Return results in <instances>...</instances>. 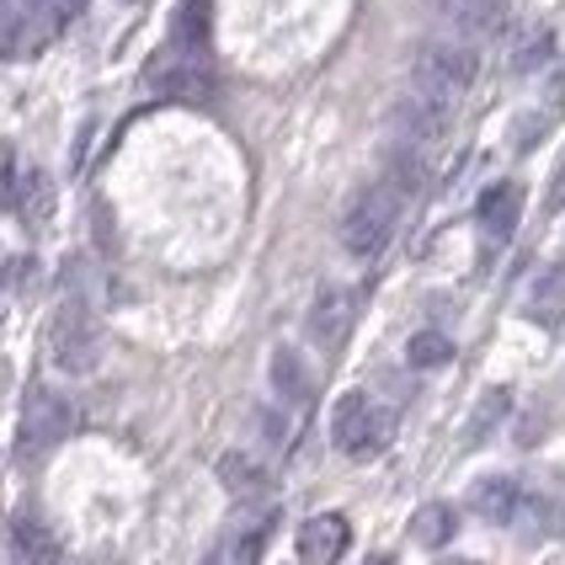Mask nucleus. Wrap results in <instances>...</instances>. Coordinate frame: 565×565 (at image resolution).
I'll use <instances>...</instances> for the list:
<instances>
[{
	"instance_id": "f8f14e48",
	"label": "nucleus",
	"mask_w": 565,
	"mask_h": 565,
	"mask_svg": "<svg viewBox=\"0 0 565 565\" xmlns=\"http://www.w3.org/2000/svg\"><path fill=\"white\" fill-rule=\"evenodd\" d=\"M475 220H480V230H486V241H512V230H518V220H523V188L518 182H497V188H486V198H480V209H475Z\"/></svg>"
},
{
	"instance_id": "dca6fc26",
	"label": "nucleus",
	"mask_w": 565,
	"mask_h": 565,
	"mask_svg": "<svg viewBox=\"0 0 565 565\" xmlns=\"http://www.w3.org/2000/svg\"><path fill=\"white\" fill-rule=\"evenodd\" d=\"M209 6L214 0H177V17H171V54L198 60L209 49Z\"/></svg>"
},
{
	"instance_id": "423d86ee",
	"label": "nucleus",
	"mask_w": 565,
	"mask_h": 565,
	"mask_svg": "<svg viewBox=\"0 0 565 565\" xmlns=\"http://www.w3.org/2000/svg\"><path fill=\"white\" fill-rule=\"evenodd\" d=\"M352 320H358V294H352V288H342V282H326V288L310 299L305 331H310L315 347L337 352V347L347 342V331H352Z\"/></svg>"
},
{
	"instance_id": "412c9836",
	"label": "nucleus",
	"mask_w": 565,
	"mask_h": 565,
	"mask_svg": "<svg viewBox=\"0 0 565 565\" xmlns=\"http://www.w3.org/2000/svg\"><path fill=\"white\" fill-rule=\"evenodd\" d=\"M411 539H416L422 550H443V544L454 539V507L427 502L416 518H411Z\"/></svg>"
},
{
	"instance_id": "9d476101",
	"label": "nucleus",
	"mask_w": 565,
	"mask_h": 565,
	"mask_svg": "<svg viewBox=\"0 0 565 565\" xmlns=\"http://www.w3.org/2000/svg\"><path fill=\"white\" fill-rule=\"evenodd\" d=\"M352 544V529H347L342 512H315L310 523L299 529V561L305 565H337Z\"/></svg>"
},
{
	"instance_id": "7ed1b4c3",
	"label": "nucleus",
	"mask_w": 565,
	"mask_h": 565,
	"mask_svg": "<svg viewBox=\"0 0 565 565\" xmlns=\"http://www.w3.org/2000/svg\"><path fill=\"white\" fill-rule=\"evenodd\" d=\"M390 433H395L390 411L374 406L363 390H347L337 411H331V443L342 448L347 459H374L379 448L390 443Z\"/></svg>"
},
{
	"instance_id": "6e6552de",
	"label": "nucleus",
	"mask_w": 565,
	"mask_h": 565,
	"mask_svg": "<svg viewBox=\"0 0 565 565\" xmlns=\"http://www.w3.org/2000/svg\"><path fill=\"white\" fill-rule=\"evenodd\" d=\"M6 555H11V565H64L60 539H54V529H49V523H43L32 507L11 512V529H6Z\"/></svg>"
},
{
	"instance_id": "4be33fe9",
	"label": "nucleus",
	"mask_w": 565,
	"mask_h": 565,
	"mask_svg": "<svg viewBox=\"0 0 565 565\" xmlns=\"http://www.w3.org/2000/svg\"><path fill=\"white\" fill-rule=\"evenodd\" d=\"M406 363L411 369H443V363H454V342L443 331H416L406 342Z\"/></svg>"
},
{
	"instance_id": "9b49d317",
	"label": "nucleus",
	"mask_w": 565,
	"mask_h": 565,
	"mask_svg": "<svg viewBox=\"0 0 565 565\" xmlns=\"http://www.w3.org/2000/svg\"><path fill=\"white\" fill-rule=\"evenodd\" d=\"M433 17H443L448 28L470 32V38H497L507 28V0H427Z\"/></svg>"
},
{
	"instance_id": "20e7f679",
	"label": "nucleus",
	"mask_w": 565,
	"mask_h": 565,
	"mask_svg": "<svg viewBox=\"0 0 565 565\" xmlns=\"http://www.w3.org/2000/svg\"><path fill=\"white\" fill-rule=\"evenodd\" d=\"M70 427H75V406L64 401L60 390L38 384V390H28V401H22L17 454H22V459H43L49 448H60V443L70 438Z\"/></svg>"
},
{
	"instance_id": "393cba45",
	"label": "nucleus",
	"mask_w": 565,
	"mask_h": 565,
	"mask_svg": "<svg viewBox=\"0 0 565 565\" xmlns=\"http://www.w3.org/2000/svg\"><path fill=\"white\" fill-rule=\"evenodd\" d=\"M262 539H267V523H256V529H246V534L235 539V555H230V565H252L256 555H262Z\"/></svg>"
},
{
	"instance_id": "f3484780",
	"label": "nucleus",
	"mask_w": 565,
	"mask_h": 565,
	"mask_svg": "<svg viewBox=\"0 0 565 565\" xmlns=\"http://www.w3.org/2000/svg\"><path fill=\"white\" fill-rule=\"evenodd\" d=\"M11 214H22L28 224H43L54 214V177L43 171V166H28L22 171V182H17V209Z\"/></svg>"
},
{
	"instance_id": "ddd939ff",
	"label": "nucleus",
	"mask_w": 565,
	"mask_h": 565,
	"mask_svg": "<svg viewBox=\"0 0 565 565\" xmlns=\"http://www.w3.org/2000/svg\"><path fill=\"white\" fill-rule=\"evenodd\" d=\"M220 486L230 497H241V502H256V497H273V470L256 459V454H241V448H230L220 459Z\"/></svg>"
},
{
	"instance_id": "bb28decb",
	"label": "nucleus",
	"mask_w": 565,
	"mask_h": 565,
	"mask_svg": "<svg viewBox=\"0 0 565 565\" xmlns=\"http://www.w3.org/2000/svg\"><path fill=\"white\" fill-rule=\"evenodd\" d=\"M550 209H565V160H561V171H555V182H550V198H544Z\"/></svg>"
},
{
	"instance_id": "cd10ccee",
	"label": "nucleus",
	"mask_w": 565,
	"mask_h": 565,
	"mask_svg": "<svg viewBox=\"0 0 565 565\" xmlns=\"http://www.w3.org/2000/svg\"><path fill=\"white\" fill-rule=\"evenodd\" d=\"M369 565H395V561H390V555H374V561H369Z\"/></svg>"
},
{
	"instance_id": "b1692460",
	"label": "nucleus",
	"mask_w": 565,
	"mask_h": 565,
	"mask_svg": "<svg viewBox=\"0 0 565 565\" xmlns=\"http://www.w3.org/2000/svg\"><path fill=\"white\" fill-rule=\"evenodd\" d=\"M17 182H22V171H17V150H11V145H0V209H17Z\"/></svg>"
},
{
	"instance_id": "aec40b11",
	"label": "nucleus",
	"mask_w": 565,
	"mask_h": 565,
	"mask_svg": "<svg viewBox=\"0 0 565 565\" xmlns=\"http://www.w3.org/2000/svg\"><path fill=\"white\" fill-rule=\"evenodd\" d=\"M529 315H534L539 326H561V315H565V267H550V273L534 282V294H529Z\"/></svg>"
},
{
	"instance_id": "6ab92c4d",
	"label": "nucleus",
	"mask_w": 565,
	"mask_h": 565,
	"mask_svg": "<svg viewBox=\"0 0 565 565\" xmlns=\"http://www.w3.org/2000/svg\"><path fill=\"white\" fill-rule=\"evenodd\" d=\"M550 60H555V32L544 28V22L523 28V38L512 43V70H518V75H539Z\"/></svg>"
},
{
	"instance_id": "39448f33",
	"label": "nucleus",
	"mask_w": 565,
	"mask_h": 565,
	"mask_svg": "<svg viewBox=\"0 0 565 565\" xmlns=\"http://www.w3.org/2000/svg\"><path fill=\"white\" fill-rule=\"evenodd\" d=\"M416 92H433L443 102H454V96H465L475 86V75H480V54H475L470 43H422L416 49Z\"/></svg>"
},
{
	"instance_id": "c85d7f7f",
	"label": "nucleus",
	"mask_w": 565,
	"mask_h": 565,
	"mask_svg": "<svg viewBox=\"0 0 565 565\" xmlns=\"http://www.w3.org/2000/svg\"><path fill=\"white\" fill-rule=\"evenodd\" d=\"M28 6H54V0H28Z\"/></svg>"
},
{
	"instance_id": "a211bd4d",
	"label": "nucleus",
	"mask_w": 565,
	"mask_h": 565,
	"mask_svg": "<svg viewBox=\"0 0 565 565\" xmlns=\"http://www.w3.org/2000/svg\"><path fill=\"white\" fill-rule=\"evenodd\" d=\"M273 390L282 395V406H305L315 395V384H310V374H305V363H299V352H288V347L273 352Z\"/></svg>"
},
{
	"instance_id": "2eb2a0df",
	"label": "nucleus",
	"mask_w": 565,
	"mask_h": 565,
	"mask_svg": "<svg viewBox=\"0 0 565 565\" xmlns=\"http://www.w3.org/2000/svg\"><path fill=\"white\" fill-rule=\"evenodd\" d=\"M470 507L486 518V523H518L523 491H518V480H507V475H486V480H475Z\"/></svg>"
},
{
	"instance_id": "4468645a",
	"label": "nucleus",
	"mask_w": 565,
	"mask_h": 565,
	"mask_svg": "<svg viewBox=\"0 0 565 565\" xmlns=\"http://www.w3.org/2000/svg\"><path fill=\"white\" fill-rule=\"evenodd\" d=\"M379 188L395 192L401 203L422 198V192H427V156H422L416 145H395V150L384 156V182H379Z\"/></svg>"
},
{
	"instance_id": "0eeeda50",
	"label": "nucleus",
	"mask_w": 565,
	"mask_h": 565,
	"mask_svg": "<svg viewBox=\"0 0 565 565\" xmlns=\"http://www.w3.org/2000/svg\"><path fill=\"white\" fill-rule=\"evenodd\" d=\"M448 124H454V102H443V96H433V92H416V86H411V92L395 102V128L406 134V145H416V150L443 139Z\"/></svg>"
},
{
	"instance_id": "5701e85b",
	"label": "nucleus",
	"mask_w": 565,
	"mask_h": 565,
	"mask_svg": "<svg viewBox=\"0 0 565 565\" xmlns=\"http://www.w3.org/2000/svg\"><path fill=\"white\" fill-rule=\"evenodd\" d=\"M507 406H512V395L507 390H491L480 406H475V422H470V443H480L486 433H491V422H502L507 416Z\"/></svg>"
},
{
	"instance_id": "f257e3e1",
	"label": "nucleus",
	"mask_w": 565,
	"mask_h": 565,
	"mask_svg": "<svg viewBox=\"0 0 565 565\" xmlns=\"http://www.w3.org/2000/svg\"><path fill=\"white\" fill-rule=\"evenodd\" d=\"M401 198L384 188H369L352 198V209L342 214V252L358 256V262H369V256H379L390 241H395V224H401Z\"/></svg>"
},
{
	"instance_id": "a878e982",
	"label": "nucleus",
	"mask_w": 565,
	"mask_h": 565,
	"mask_svg": "<svg viewBox=\"0 0 565 565\" xmlns=\"http://www.w3.org/2000/svg\"><path fill=\"white\" fill-rule=\"evenodd\" d=\"M262 433H267L273 443H282V438H288V416H273V411H262Z\"/></svg>"
},
{
	"instance_id": "f03ea898",
	"label": "nucleus",
	"mask_w": 565,
	"mask_h": 565,
	"mask_svg": "<svg viewBox=\"0 0 565 565\" xmlns=\"http://www.w3.org/2000/svg\"><path fill=\"white\" fill-rule=\"evenodd\" d=\"M49 358H54V369L64 374H92L96 363H102V326H96L92 305H81V299H64L60 310H54V326H49Z\"/></svg>"
},
{
	"instance_id": "1a4fd4ad",
	"label": "nucleus",
	"mask_w": 565,
	"mask_h": 565,
	"mask_svg": "<svg viewBox=\"0 0 565 565\" xmlns=\"http://www.w3.org/2000/svg\"><path fill=\"white\" fill-rule=\"evenodd\" d=\"M150 92L166 96V102H209L214 96V75L203 70L198 60H182V54H171V60H160L150 70Z\"/></svg>"
}]
</instances>
